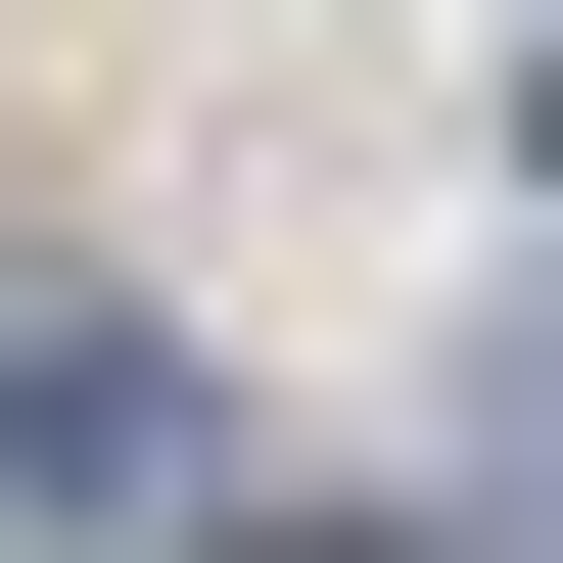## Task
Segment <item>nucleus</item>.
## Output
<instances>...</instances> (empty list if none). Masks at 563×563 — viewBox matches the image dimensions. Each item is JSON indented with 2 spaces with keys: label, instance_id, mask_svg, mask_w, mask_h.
Masks as SVG:
<instances>
[{
  "label": "nucleus",
  "instance_id": "f03ea898",
  "mask_svg": "<svg viewBox=\"0 0 563 563\" xmlns=\"http://www.w3.org/2000/svg\"><path fill=\"white\" fill-rule=\"evenodd\" d=\"M517 141H563V47H517Z\"/></svg>",
  "mask_w": 563,
  "mask_h": 563
},
{
  "label": "nucleus",
  "instance_id": "f257e3e1",
  "mask_svg": "<svg viewBox=\"0 0 563 563\" xmlns=\"http://www.w3.org/2000/svg\"><path fill=\"white\" fill-rule=\"evenodd\" d=\"M95 517H188V422H141V282L0 235V563H95Z\"/></svg>",
  "mask_w": 563,
  "mask_h": 563
}]
</instances>
